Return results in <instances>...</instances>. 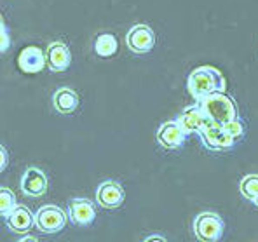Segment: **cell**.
<instances>
[{"label":"cell","instance_id":"obj_9","mask_svg":"<svg viewBox=\"0 0 258 242\" xmlns=\"http://www.w3.org/2000/svg\"><path fill=\"white\" fill-rule=\"evenodd\" d=\"M49 181L42 169L28 168L21 176V192L28 197H42L47 192Z\"/></svg>","mask_w":258,"mask_h":242},{"label":"cell","instance_id":"obj_22","mask_svg":"<svg viewBox=\"0 0 258 242\" xmlns=\"http://www.w3.org/2000/svg\"><path fill=\"white\" fill-rule=\"evenodd\" d=\"M145 240H147V242H150V240H161V242H166V237H162V235H150V237H147Z\"/></svg>","mask_w":258,"mask_h":242},{"label":"cell","instance_id":"obj_6","mask_svg":"<svg viewBox=\"0 0 258 242\" xmlns=\"http://www.w3.org/2000/svg\"><path fill=\"white\" fill-rule=\"evenodd\" d=\"M199 136L203 139L204 146L213 150V152H223V150H229L236 145V139L230 134H227L223 127L218 126V124H210V126L203 127L199 131Z\"/></svg>","mask_w":258,"mask_h":242},{"label":"cell","instance_id":"obj_2","mask_svg":"<svg viewBox=\"0 0 258 242\" xmlns=\"http://www.w3.org/2000/svg\"><path fill=\"white\" fill-rule=\"evenodd\" d=\"M199 107L203 108L204 115L210 120H213L218 126H223L227 120L237 117V105L225 91H216V93H211L208 96H204L203 100L197 101Z\"/></svg>","mask_w":258,"mask_h":242},{"label":"cell","instance_id":"obj_16","mask_svg":"<svg viewBox=\"0 0 258 242\" xmlns=\"http://www.w3.org/2000/svg\"><path fill=\"white\" fill-rule=\"evenodd\" d=\"M117 49H119V44L112 33H100L94 40V52L100 58H110L115 54Z\"/></svg>","mask_w":258,"mask_h":242},{"label":"cell","instance_id":"obj_23","mask_svg":"<svg viewBox=\"0 0 258 242\" xmlns=\"http://www.w3.org/2000/svg\"><path fill=\"white\" fill-rule=\"evenodd\" d=\"M0 30H6V21H4L2 14H0Z\"/></svg>","mask_w":258,"mask_h":242},{"label":"cell","instance_id":"obj_3","mask_svg":"<svg viewBox=\"0 0 258 242\" xmlns=\"http://www.w3.org/2000/svg\"><path fill=\"white\" fill-rule=\"evenodd\" d=\"M223 228H225V223L216 213H201L194 220V233L203 242L218 240L223 233Z\"/></svg>","mask_w":258,"mask_h":242},{"label":"cell","instance_id":"obj_12","mask_svg":"<svg viewBox=\"0 0 258 242\" xmlns=\"http://www.w3.org/2000/svg\"><path fill=\"white\" fill-rule=\"evenodd\" d=\"M6 223H7V228L14 233H28L30 230L33 228L35 225V216L33 213L28 209L26 206H14L11 209V213L6 216Z\"/></svg>","mask_w":258,"mask_h":242},{"label":"cell","instance_id":"obj_21","mask_svg":"<svg viewBox=\"0 0 258 242\" xmlns=\"http://www.w3.org/2000/svg\"><path fill=\"white\" fill-rule=\"evenodd\" d=\"M7 164H9V155H7V150L0 145V173L7 168Z\"/></svg>","mask_w":258,"mask_h":242},{"label":"cell","instance_id":"obj_17","mask_svg":"<svg viewBox=\"0 0 258 242\" xmlns=\"http://www.w3.org/2000/svg\"><path fill=\"white\" fill-rule=\"evenodd\" d=\"M239 190H241L242 197L253 200L258 195V175H248L242 178L241 185H239Z\"/></svg>","mask_w":258,"mask_h":242},{"label":"cell","instance_id":"obj_13","mask_svg":"<svg viewBox=\"0 0 258 242\" xmlns=\"http://www.w3.org/2000/svg\"><path fill=\"white\" fill-rule=\"evenodd\" d=\"M18 66L28 75L39 73L45 68V52L37 45H28L18 56Z\"/></svg>","mask_w":258,"mask_h":242},{"label":"cell","instance_id":"obj_7","mask_svg":"<svg viewBox=\"0 0 258 242\" xmlns=\"http://www.w3.org/2000/svg\"><path fill=\"white\" fill-rule=\"evenodd\" d=\"M124 199H126V192H124L122 185L113 180L103 181L96 188V202L103 209H117L124 204Z\"/></svg>","mask_w":258,"mask_h":242},{"label":"cell","instance_id":"obj_14","mask_svg":"<svg viewBox=\"0 0 258 242\" xmlns=\"http://www.w3.org/2000/svg\"><path fill=\"white\" fill-rule=\"evenodd\" d=\"M185 138H187V134L181 131L180 124H178L176 120L164 122L157 129V141H159V145L166 150L180 148V146L183 145Z\"/></svg>","mask_w":258,"mask_h":242},{"label":"cell","instance_id":"obj_18","mask_svg":"<svg viewBox=\"0 0 258 242\" xmlns=\"http://www.w3.org/2000/svg\"><path fill=\"white\" fill-rule=\"evenodd\" d=\"M14 206H16V197L13 190H9L7 187H0V216H7Z\"/></svg>","mask_w":258,"mask_h":242},{"label":"cell","instance_id":"obj_19","mask_svg":"<svg viewBox=\"0 0 258 242\" xmlns=\"http://www.w3.org/2000/svg\"><path fill=\"white\" fill-rule=\"evenodd\" d=\"M223 131L227 132V134H230L234 139H241L242 136H244V132H246V126H244V122H242L239 117H234V119H230V120H227L225 124H223Z\"/></svg>","mask_w":258,"mask_h":242},{"label":"cell","instance_id":"obj_15","mask_svg":"<svg viewBox=\"0 0 258 242\" xmlns=\"http://www.w3.org/2000/svg\"><path fill=\"white\" fill-rule=\"evenodd\" d=\"M79 103H81L79 94L70 88H59L54 91V94H52V105H54L56 110L59 113H63V115L74 113L77 110Z\"/></svg>","mask_w":258,"mask_h":242},{"label":"cell","instance_id":"obj_5","mask_svg":"<svg viewBox=\"0 0 258 242\" xmlns=\"http://www.w3.org/2000/svg\"><path fill=\"white\" fill-rule=\"evenodd\" d=\"M126 44L129 51L135 54H147L155 45V33L149 25H135L126 35Z\"/></svg>","mask_w":258,"mask_h":242},{"label":"cell","instance_id":"obj_1","mask_svg":"<svg viewBox=\"0 0 258 242\" xmlns=\"http://www.w3.org/2000/svg\"><path fill=\"white\" fill-rule=\"evenodd\" d=\"M187 89H188V94H190L194 100L199 101L211 93L225 91L227 80L218 68L203 65V66H197L196 70L190 71L188 80H187Z\"/></svg>","mask_w":258,"mask_h":242},{"label":"cell","instance_id":"obj_11","mask_svg":"<svg viewBox=\"0 0 258 242\" xmlns=\"http://www.w3.org/2000/svg\"><path fill=\"white\" fill-rule=\"evenodd\" d=\"M68 218L74 225L87 226L96 218V209L94 204L87 199H72L68 202Z\"/></svg>","mask_w":258,"mask_h":242},{"label":"cell","instance_id":"obj_4","mask_svg":"<svg viewBox=\"0 0 258 242\" xmlns=\"http://www.w3.org/2000/svg\"><path fill=\"white\" fill-rule=\"evenodd\" d=\"M67 218L68 214L61 207L47 204V206H42L35 213V226L42 233H58L67 225Z\"/></svg>","mask_w":258,"mask_h":242},{"label":"cell","instance_id":"obj_24","mask_svg":"<svg viewBox=\"0 0 258 242\" xmlns=\"http://www.w3.org/2000/svg\"><path fill=\"white\" fill-rule=\"evenodd\" d=\"M253 204H255V206L258 207V195H256V197H255V199H253Z\"/></svg>","mask_w":258,"mask_h":242},{"label":"cell","instance_id":"obj_20","mask_svg":"<svg viewBox=\"0 0 258 242\" xmlns=\"http://www.w3.org/2000/svg\"><path fill=\"white\" fill-rule=\"evenodd\" d=\"M11 47V37H9V32L6 30H0V54L2 52H7Z\"/></svg>","mask_w":258,"mask_h":242},{"label":"cell","instance_id":"obj_10","mask_svg":"<svg viewBox=\"0 0 258 242\" xmlns=\"http://www.w3.org/2000/svg\"><path fill=\"white\" fill-rule=\"evenodd\" d=\"M45 66L49 68L51 71H64L72 63V54H70V49L64 42H51L45 49Z\"/></svg>","mask_w":258,"mask_h":242},{"label":"cell","instance_id":"obj_8","mask_svg":"<svg viewBox=\"0 0 258 242\" xmlns=\"http://www.w3.org/2000/svg\"><path fill=\"white\" fill-rule=\"evenodd\" d=\"M176 122L180 124L181 131H183L187 136L194 134V132L199 134V131L203 129V127L210 126V124H215L213 120H210L206 115H204V112H203V108L199 107V103L185 108V110L181 112V115L176 119Z\"/></svg>","mask_w":258,"mask_h":242}]
</instances>
